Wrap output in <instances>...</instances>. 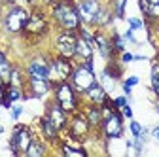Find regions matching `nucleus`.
Returning <instances> with one entry per match:
<instances>
[{"mask_svg": "<svg viewBox=\"0 0 159 157\" xmlns=\"http://www.w3.org/2000/svg\"><path fill=\"white\" fill-rule=\"evenodd\" d=\"M85 95H87V99L93 102V104H98V106H102L106 101H108V95H106V89L101 85V83H93L87 91H85Z\"/></svg>", "mask_w": 159, "mask_h": 157, "instance_id": "13", "label": "nucleus"}, {"mask_svg": "<svg viewBox=\"0 0 159 157\" xmlns=\"http://www.w3.org/2000/svg\"><path fill=\"white\" fill-rule=\"evenodd\" d=\"M44 30H46V19H44V15L40 13V11H34L29 17V23L25 27V32H29V34H44Z\"/></svg>", "mask_w": 159, "mask_h": 157, "instance_id": "12", "label": "nucleus"}, {"mask_svg": "<svg viewBox=\"0 0 159 157\" xmlns=\"http://www.w3.org/2000/svg\"><path fill=\"white\" fill-rule=\"evenodd\" d=\"M23 114V108L21 106H13L11 108V117H13V119H19V115H21Z\"/></svg>", "mask_w": 159, "mask_h": 157, "instance_id": "30", "label": "nucleus"}, {"mask_svg": "<svg viewBox=\"0 0 159 157\" xmlns=\"http://www.w3.org/2000/svg\"><path fill=\"white\" fill-rule=\"evenodd\" d=\"M123 38H125V40H129V42H136V40H134V36H133V29H129V30L123 34Z\"/></svg>", "mask_w": 159, "mask_h": 157, "instance_id": "35", "label": "nucleus"}, {"mask_svg": "<svg viewBox=\"0 0 159 157\" xmlns=\"http://www.w3.org/2000/svg\"><path fill=\"white\" fill-rule=\"evenodd\" d=\"M152 134H153V138L159 142V127H153V131H152Z\"/></svg>", "mask_w": 159, "mask_h": 157, "instance_id": "38", "label": "nucleus"}, {"mask_svg": "<svg viewBox=\"0 0 159 157\" xmlns=\"http://www.w3.org/2000/svg\"><path fill=\"white\" fill-rule=\"evenodd\" d=\"M121 112H123V115H125V117H133V110H131V106H129V104H125V106L121 108Z\"/></svg>", "mask_w": 159, "mask_h": 157, "instance_id": "33", "label": "nucleus"}, {"mask_svg": "<svg viewBox=\"0 0 159 157\" xmlns=\"http://www.w3.org/2000/svg\"><path fill=\"white\" fill-rule=\"evenodd\" d=\"M76 42H78V36L74 34V30H65L57 36V51L61 57H66V59H72L76 55Z\"/></svg>", "mask_w": 159, "mask_h": 157, "instance_id": "7", "label": "nucleus"}, {"mask_svg": "<svg viewBox=\"0 0 159 157\" xmlns=\"http://www.w3.org/2000/svg\"><path fill=\"white\" fill-rule=\"evenodd\" d=\"M29 85H30V93L34 96H44L51 89V82L42 80V78H29Z\"/></svg>", "mask_w": 159, "mask_h": 157, "instance_id": "15", "label": "nucleus"}, {"mask_svg": "<svg viewBox=\"0 0 159 157\" xmlns=\"http://www.w3.org/2000/svg\"><path fill=\"white\" fill-rule=\"evenodd\" d=\"M121 61H123V63H131V61H134V55H131V53H123V55H121Z\"/></svg>", "mask_w": 159, "mask_h": 157, "instance_id": "34", "label": "nucleus"}, {"mask_svg": "<svg viewBox=\"0 0 159 157\" xmlns=\"http://www.w3.org/2000/svg\"><path fill=\"white\" fill-rule=\"evenodd\" d=\"M87 121H89V125H98V123H101L102 121V108H98V104H95L93 108H89L87 110Z\"/></svg>", "mask_w": 159, "mask_h": 157, "instance_id": "20", "label": "nucleus"}, {"mask_svg": "<svg viewBox=\"0 0 159 157\" xmlns=\"http://www.w3.org/2000/svg\"><path fill=\"white\" fill-rule=\"evenodd\" d=\"M157 114H159V104H157Z\"/></svg>", "mask_w": 159, "mask_h": 157, "instance_id": "40", "label": "nucleus"}, {"mask_svg": "<svg viewBox=\"0 0 159 157\" xmlns=\"http://www.w3.org/2000/svg\"><path fill=\"white\" fill-rule=\"evenodd\" d=\"M125 104H127V99H125V96H117V99L114 101V106H116V110H117V108H123Z\"/></svg>", "mask_w": 159, "mask_h": 157, "instance_id": "29", "label": "nucleus"}, {"mask_svg": "<svg viewBox=\"0 0 159 157\" xmlns=\"http://www.w3.org/2000/svg\"><path fill=\"white\" fill-rule=\"evenodd\" d=\"M72 63H70V59L66 57H61L59 55L57 59H53V61L49 63V72H48V78H49V82L51 83H61V82H68L70 80V76H72Z\"/></svg>", "mask_w": 159, "mask_h": 157, "instance_id": "4", "label": "nucleus"}, {"mask_svg": "<svg viewBox=\"0 0 159 157\" xmlns=\"http://www.w3.org/2000/svg\"><path fill=\"white\" fill-rule=\"evenodd\" d=\"M40 127H42V132H44V136L48 140H57V132H59V129L55 127V123L49 119L48 115H44L42 119H40Z\"/></svg>", "mask_w": 159, "mask_h": 157, "instance_id": "17", "label": "nucleus"}, {"mask_svg": "<svg viewBox=\"0 0 159 157\" xmlns=\"http://www.w3.org/2000/svg\"><path fill=\"white\" fill-rule=\"evenodd\" d=\"M63 151L66 153V155H78V157H85V150H74V148H70V146H63Z\"/></svg>", "mask_w": 159, "mask_h": 157, "instance_id": "26", "label": "nucleus"}, {"mask_svg": "<svg viewBox=\"0 0 159 157\" xmlns=\"http://www.w3.org/2000/svg\"><path fill=\"white\" fill-rule=\"evenodd\" d=\"M93 40H95V44L98 46V49H101V55L106 57V59H110V55H112V51H114V49H112V42L108 40L106 36H102V34H95Z\"/></svg>", "mask_w": 159, "mask_h": 157, "instance_id": "18", "label": "nucleus"}, {"mask_svg": "<svg viewBox=\"0 0 159 157\" xmlns=\"http://www.w3.org/2000/svg\"><path fill=\"white\" fill-rule=\"evenodd\" d=\"M102 10L101 2L98 0H80L78 2V11H80V17H82L84 23H93L95 25V19L98 15V11Z\"/></svg>", "mask_w": 159, "mask_h": 157, "instance_id": "8", "label": "nucleus"}, {"mask_svg": "<svg viewBox=\"0 0 159 157\" xmlns=\"http://www.w3.org/2000/svg\"><path fill=\"white\" fill-rule=\"evenodd\" d=\"M29 70V78H42V80H49L48 72H49V63L46 61L44 57H36L29 63L27 66Z\"/></svg>", "mask_w": 159, "mask_h": 157, "instance_id": "11", "label": "nucleus"}, {"mask_svg": "<svg viewBox=\"0 0 159 157\" xmlns=\"http://www.w3.org/2000/svg\"><path fill=\"white\" fill-rule=\"evenodd\" d=\"M95 72H93V61L87 59L84 65H80L78 68L72 70V76H70V83L74 85L76 91L80 93H85L93 83H95Z\"/></svg>", "mask_w": 159, "mask_h": 157, "instance_id": "2", "label": "nucleus"}, {"mask_svg": "<svg viewBox=\"0 0 159 157\" xmlns=\"http://www.w3.org/2000/svg\"><path fill=\"white\" fill-rule=\"evenodd\" d=\"M102 131L108 138H119L123 132V121H121V115L112 112L110 115L104 117V123H102Z\"/></svg>", "mask_w": 159, "mask_h": 157, "instance_id": "9", "label": "nucleus"}, {"mask_svg": "<svg viewBox=\"0 0 159 157\" xmlns=\"http://www.w3.org/2000/svg\"><path fill=\"white\" fill-rule=\"evenodd\" d=\"M6 96L11 101V102H15V101H19L21 99V87H15V85H8V91H6Z\"/></svg>", "mask_w": 159, "mask_h": 157, "instance_id": "22", "label": "nucleus"}, {"mask_svg": "<svg viewBox=\"0 0 159 157\" xmlns=\"http://www.w3.org/2000/svg\"><path fill=\"white\" fill-rule=\"evenodd\" d=\"M87 132H89V121H87V117L76 115L72 125H70V134L76 136V138H80V136H85Z\"/></svg>", "mask_w": 159, "mask_h": 157, "instance_id": "16", "label": "nucleus"}, {"mask_svg": "<svg viewBox=\"0 0 159 157\" xmlns=\"http://www.w3.org/2000/svg\"><path fill=\"white\" fill-rule=\"evenodd\" d=\"M49 119L55 123V127L57 129H63L65 125H66V112L59 106L57 102H53V104H49V108H48V114H46Z\"/></svg>", "mask_w": 159, "mask_h": 157, "instance_id": "14", "label": "nucleus"}, {"mask_svg": "<svg viewBox=\"0 0 159 157\" xmlns=\"http://www.w3.org/2000/svg\"><path fill=\"white\" fill-rule=\"evenodd\" d=\"M10 74H11V65L8 63V59L4 57V53L0 51V82L10 85Z\"/></svg>", "mask_w": 159, "mask_h": 157, "instance_id": "19", "label": "nucleus"}, {"mask_svg": "<svg viewBox=\"0 0 159 157\" xmlns=\"http://www.w3.org/2000/svg\"><path fill=\"white\" fill-rule=\"evenodd\" d=\"M142 27V21H140V19H129V29H133V30H136V29H140Z\"/></svg>", "mask_w": 159, "mask_h": 157, "instance_id": "28", "label": "nucleus"}, {"mask_svg": "<svg viewBox=\"0 0 159 157\" xmlns=\"http://www.w3.org/2000/svg\"><path fill=\"white\" fill-rule=\"evenodd\" d=\"M152 78H159V63H155L152 66Z\"/></svg>", "mask_w": 159, "mask_h": 157, "instance_id": "36", "label": "nucleus"}, {"mask_svg": "<svg viewBox=\"0 0 159 157\" xmlns=\"http://www.w3.org/2000/svg\"><path fill=\"white\" fill-rule=\"evenodd\" d=\"M46 2H53V0H46Z\"/></svg>", "mask_w": 159, "mask_h": 157, "instance_id": "41", "label": "nucleus"}, {"mask_svg": "<svg viewBox=\"0 0 159 157\" xmlns=\"http://www.w3.org/2000/svg\"><path fill=\"white\" fill-rule=\"evenodd\" d=\"M142 125L138 123V121H131V132L134 134V138H140V134H142Z\"/></svg>", "mask_w": 159, "mask_h": 157, "instance_id": "27", "label": "nucleus"}, {"mask_svg": "<svg viewBox=\"0 0 159 157\" xmlns=\"http://www.w3.org/2000/svg\"><path fill=\"white\" fill-rule=\"evenodd\" d=\"M55 102L65 112H74L78 108V96L76 89L70 82H61L55 85Z\"/></svg>", "mask_w": 159, "mask_h": 157, "instance_id": "3", "label": "nucleus"}, {"mask_svg": "<svg viewBox=\"0 0 159 157\" xmlns=\"http://www.w3.org/2000/svg\"><path fill=\"white\" fill-rule=\"evenodd\" d=\"M112 49H114V51H123V49H125L123 38L119 36V34H114V36H112Z\"/></svg>", "mask_w": 159, "mask_h": 157, "instance_id": "25", "label": "nucleus"}, {"mask_svg": "<svg viewBox=\"0 0 159 157\" xmlns=\"http://www.w3.org/2000/svg\"><path fill=\"white\" fill-rule=\"evenodd\" d=\"M29 17H30V15H29L27 10L19 8V6H13V8L8 11L6 19H4V25H6V29H8L10 32L17 34V32L25 30V27H27V23H29Z\"/></svg>", "mask_w": 159, "mask_h": 157, "instance_id": "5", "label": "nucleus"}, {"mask_svg": "<svg viewBox=\"0 0 159 157\" xmlns=\"http://www.w3.org/2000/svg\"><path fill=\"white\" fill-rule=\"evenodd\" d=\"M152 87H153L155 95L159 96V78H152Z\"/></svg>", "mask_w": 159, "mask_h": 157, "instance_id": "32", "label": "nucleus"}, {"mask_svg": "<svg viewBox=\"0 0 159 157\" xmlns=\"http://www.w3.org/2000/svg\"><path fill=\"white\" fill-rule=\"evenodd\" d=\"M27 2H29V4H36V0H27Z\"/></svg>", "mask_w": 159, "mask_h": 157, "instance_id": "39", "label": "nucleus"}, {"mask_svg": "<svg viewBox=\"0 0 159 157\" xmlns=\"http://www.w3.org/2000/svg\"><path fill=\"white\" fill-rule=\"evenodd\" d=\"M53 17L65 30H78L82 23L78 6L72 4V0H57L53 6Z\"/></svg>", "mask_w": 159, "mask_h": 157, "instance_id": "1", "label": "nucleus"}, {"mask_svg": "<svg viewBox=\"0 0 159 157\" xmlns=\"http://www.w3.org/2000/svg\"><path fill=\"white\" fill-rule=\"evenodd\" d=\"M4 96H6V89H4V83L0 82V101H2Z\"/></svg>", "mask_w": 159, "mask_h": 157, "instance_id": "37", "label": "nucleus"}, {"mask_svg": "<svg viewBox=\"0 0 159 157\" xmlns=\"http://www.w3.org/2000/svg\"><path fill=\"white\" fill-rule=\"evenodd\" d=\"M10 85L21 87V72H19V68H15V66H11V74H10Z\"/></svg>", "mask_w": 159, "mask_h": 157, "instance_id": "23", "label": "nucleus"}, {"mask_svg": "<svg viewBox=\"0 0 159 157\" xmlns=\"http://www.w3.org/2000/svg\"><path fill=\"white\" fill-rule=\"evenodd\" d=\"M125 2H127V0H114V13L119 19L125 15Z\"/></svg>", "mask_w": 159, "mask_h": 157, "instance_id": "24", "label": "nucleus"}, {"mask_svg": "<svg viewBox=\"0 0 159 157\" xmlns=\"http://www.w3.org/2000/svg\"><path fill=\"white\" fill-rule=\"evenodd\" d=\"M136 83H138V78L136 76H131V78H127V80H125V85H129V87H133Z\"/></svg>", "mask_w": 159, "mask_h": 157, "instance_id": "31", "label": "nucleus"}, {"mask_svg": "<svg viewBox=\"0 0 159 157\" xmlns=\"http://www.w3.org/2000/svg\"><path fill=\"white\" fill-rule=\"evenodd\" d=\"M32 138H30V131L23 125H17L11 138H10V150L13 153H27L29 146H30Z\"/></svg>", "mask_w": 159, "mask_h": 157, "instance_id": "6", "label": "nucleus"}, {"mask_svg": "<svg viewBox=\"0 0 159 157\" xmlns=\"http://www.w3.org/2000/svg\"><path fill=\"white\" fill-rule=\"evenodd\" d=\"M0 132H2V127H0Z\"/></svg>", "mask_w": 159, "mask_h": 157, "instance_id": "42", "label": "nucleus"}, {"mask_svg": "<svg viewBox=\"0 0 159 157\" xmlns=\"http://www.w3.org/2000/svg\"><path fill=\"white\" fill-rule=\"evenodd\" d=\"M44 153V144H40V142H30L29 150H27V155L29 157H36V155H42Z\"/></svg>", "mask_w": 159, "mask_h": 157, "instance_id": "21", "label": "nucleus"}, {"mask_svg": "<svg viewBox=\"0 0 159 157\" xmlns=\"http://www.w3.org/2000/svg\"><path fill=\"white\" fill-rule=\"evenodd\" d=\"M93 36L87 32V30H80V36H78V42H76V55L82 57L84 61H87V59L93 57Z\"/></svg>", "mask_w": 159, "mask_h": 157, "instance_id": "10", "label": "nucleus"}]
</instances>
